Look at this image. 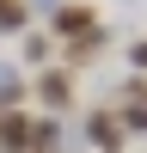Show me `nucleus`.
Wrapping results in <instances>:
<instances>
[{"mask_svg": "<svg viewBox=\"0 0 147 153\" xmlns=\"http://www.w3.org/2000/svg\"><path fill=\"white\" fill-rule=\"evenodd\" d=\"M86 135H92V147H98V153H117V147H122V135H129V123H117L110 110H98V117L86 123Z\"/></svg>", "mask_w": 147, "mask_h": 153, "instance_id": "nucleus-1", "label": "nucleus"}, {"mask_svg": "<svg viewBox=\"0 0 147 153\" xmlns=\"http://www.w3.org/2000/svg\"><path fill=\"white\" fill-rule=\"evenodd\" d=\"M55 31L61 37H86V31H98V12L92 6H55Z\"/></svg>", "mask_w": 147, "mask_h": 153, "instance_id": "nucleus-2", "label": "nucleus"}, {"mask_svg": "<svg viewBox=\"0 0 147 153\" xmlns=\"http://www.w3.org/2000/svg\"><path fill=\"white\" fill-rule=\"evenodd\" d=\"M37 92H43V104H68V98H74V74H43V86H37Z\"/></svg>", "mask_w": 147, "mask_h": 153, "instance_id": "nucleus-3", "label": "nucleus"}, {"mask_svg": "<svg viewBox=\"0 0 147 153\" xmlns=\"http://www.w3.org/2000/svg\"><path fill=\"white\" fill-rule=\"evenodd\" d=\"M129 129H135V135L147 129V92H141V98H135V104H129Z\"/></svg>", "mask_w": 147, "mask_h": 153, "instance_id": "nucleus-4", "label": "nucleus"}, {"mask_svg": "<svg viewBox=\"0 0 147 153\" xmlns=\"http://www.w3.org/2000/svg\"><path fill=\"white\" fill-rule=\"evenodd\" d=\"M24 19V6H19V0H0V25H19Z\"/></svg>", "mask_w": 147, "mask_h": 153, "instance_id": "nucleus-5", "label": "nucleus"}]
</instances>
